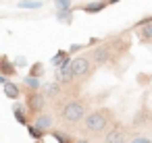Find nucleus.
<instances>
[{"mask_svg":"<svg viewBox=\"0 0 152 143\" xmlns=\"http://www.w3.org/2000/svg\"><path fill=\"white\" fill-rule=\"evenodd\" d=\"M71 71L75 79H88L94 73V60L90 56H75L71 60Z\"/></svg>","mask_w":152,"mask_h":143,"instance_id":"nucleus-3","label":"nucleus"},{"mask_svg":"<svg viewBox=\"0 0 152 143\" xmlns=\"http://www.w3.org/2000/svg\"><path fill=\"white\" fill-rule=\"evenodd\" d=\"M140 38L144 42H150L152 44V21H144L142 27H140Z\"/></svg>","mask_w":152,"mask_h":143,"instance_id":"nucleus-12","label":"nucleus"},{"mask_svg":"<svg viewBox=\"0 0 152 143\" xmlns=\"http://www.w3.org/2000/svg\"><path fill=\"white\" fill-rule=\"evenodd\" d=\"M2 64H4V66H2V71H4V73H13V69H11V64H9V60H7V58L2 60Z\"/></svg>","mask_w":152,"mask_h":143,"instance_id":"nucleus-17","label":"nucleus"},{"mask_svg":"<svg viewBox=\"0 0 152 143\" xmlns=\"http://www.w3.org/2000/svg\"><path fill=\"white\" fill-rule=\"evenodd\" d=\"M110 118H113V112L108 108H98L94 112H90L83 120V129L90 133V135H100V133H106L108 124H110Z\"/></svg>","mask_w":152,"mask_h":143,"instance_id":"nucleus-1","label":"nucleus"},{"mask_svg":"<svg viewBox=\"0 0 152 143\" xmlns=\"http://www.w3.org/2000/svg\"><path fill=\"white\" fill-rule=\"evenodd\" d=\"M152 122V110L150 108H140L137 112H135V116H133V120H131V124L133 126H137V129H144V126H148Z\"/></svg>","mask_w":152,"mask_h":143,"instance_id":"nucleus-6","label":"nucleus"},{"mask_svg":"<svg viewBox=\"0 0 152 143\" xmlns=\"http://www.w3.org/2000/svg\"><path fill=\"white\" fill-rule=\"evenodd\" d=\"M25 83H27V87H34V91H36V89H40V81H38L36 77H31V75L25 79Z\"/></svg>","mask_w":152,"mask_h":143,"instance_id":"nucleus-14","label":"nucleus"},{"mask_svg":"<svg viewBox=\"0 0 152 143\" xmlns=\"http://www.w3.org/2000/svg\"><path fill=\"white\" fill-rule=\"evenodd\" d=\"M104 143H127V133H125V129H123L121 124H115V126L106 133Z\"/></svg>","mask_w":152,"mask_h":143,"instance_id":"nucleus-7","label":"nucleus"},{"mask_svg":"<svg viewBox=\"0 0 152 143\" xmlns=\"http://www.w3.org/2000/svg\"><path fill=\"white\" fill-rule=\"evenodd\" d=\"M29 133H31V137H40V135H42V131H40L38 126H29Z\"/></svg>","mask_w":152,"mask_h":143,"instance_id":"nucleus-16","label":"nucleus"},{"mask_svg":"<svg viewBox=\"0 0 152 143\" xmlns=\"http://www.w3.org/2000/svg\"><path fill=\"white\" fill-rule=\"evenodd\" d=\"M25 106H27V110H29V112H34L36 116H38V114H42V110H44V106H46V98H44V93H38V91L27 93Z\"/></svg>","mask_w":152,"mask_h":143,"instance_id":"nucleus-5","label":"nucleus"},{"mask_svg":"<svg viewBox=\"0 0 152 143\" xmlns=\"http://www.w3.org/2000/svg\"><path fill=\"white\" fill-rule=\"evenodd\" d=\"M88 116V108L81 100H73V102H67L63 108H61V114L58 118L65 122V124H77L81 120H86Z\"/></svg>","mask_w":152,"mask_h":143,"instance_id":"nucleus-2","label":"nucleus"},{"mask_svg":"<svg viewBox=\"0 0 152 143\" xmlns=\"http://www.w3.org/2000/svg\"><path fill=\"white\" fill-rule=\"evenodd\" d=\"M42 93H44L46 100L58 98V95H61V83H46V85L42 87Z\"/></svg>","mask_w":152,"mask_h":143,"instance_id":"nucleus-10","label":"nucleus"},{"mask_svg":"<svg viewBox=\"0 0 152 143\" xmlns=\"http://www.w3.org/2000/svg\"><path fill=\"white\" fill-rule=\"evenodd\" d=\"M42 73V64H36V69H31V77L34 75H40Z\"/></svg>","mask_w":152,"mask_h":143,"instance_id":"nucleus-18","label":"nucleus"},{"mask_svg":"<svg viewBox=\"0 0 152 143\" xmlns=\"http://www.w3.org/2000/svg\"><path fill=\"white\" fill-rule=\"evenodd\" d=\"M90 58L94 60V64H96V66H104V64H108V62L113 60V50H110V46L100 44V46H96V48L92 50Z\"/></svg>","mask_w":152,"mask_h":143,"instance_id":"nucleus-4","label":"nucleus"},{"mask_svg":"<svg viewBox=\"0 0 152 143\" xmlns=\"http://www.w3.org/2000/svg\"><path fill=\"white\" fill-rule=\"evenodd\" d=\"M75 143H90V139H77Z\"/></svg>","mask_w":152,"mask_h":143,"instance_id":"nucleus-19","label":"nucleus"},{"mask_svg":"<svg viewBox=\"0 0 152 143\" xmlns=\"http://www.w3.org/2000/svg\"><path fill=\"white\" fill-rule=\"evenodd\" d=\"M52 124H54V116H50L48 112H42V114L36 116V124L34 126H38L40 131H48Z\"/></svg>","mask_w":152,"mask_h":143,"instance_id":"nucleus-9","label":"nucleus"},{"mask_svg":"<svg viewBox=\"0 0 152 143\" xmlns=\"http://www.w3.org/2000/svg\"><path fill=\"white\" fill-rule=\"evenodd\" d=\"M73 71H71V62H65L58 71H56V83H69L73 79Z\"/></svg>","mask_w":152,"mask_h":143,"instance_id":"nucleus-8","label":"nucleus"},{"mask_svg":"<svg viewBox=\"0 0 152 143\" xmlns=\"http://www.w3.org/2000/svg\"><path fill=\"white\" fill-rule=\"evenodd\" d=\"M19 93H21V89L17 87V83H13V81H7V83H4V95H7V98L17 100Z\"/></svg>","mask_w":152,"mask_h":143,"instance_id":"nucleus-11","label":"nucleus"},{"mask_svg":"<svg viewBox=\"0 0 152 143\" xmlns=\"http://www.w3.org/2000/svg\"><path fill=\"white\" fill-rule=\"evenodd\" d=\"M15 118H17L19 122H23V124H25V116H23V112H21L17 106H15Z\"/></svg>","mask_w":152,"mask_h":143,"instance_id":"nucleus-15","label":"nucleus"},{"mask_svg":"<svg viewBox=\"0 0 152 143\" xmlns=\"http://www.w3.org/2000/svg\"><path fill=\"white\" fill-rule=\"evenodd\" d=\"M102 9H104L102 2H98V4H86V6H83L86 13H96V11H102Z\"/></svg>","mask_w":152,"mask_h":143,"instance_id":"nucleus-13","label":"nucleus"}]
</instances>
